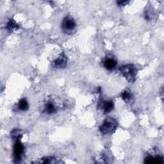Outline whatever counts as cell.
Returning <instances> with one entry per match:
<instances>
[{"instance_id":"6da1fadb","label":"cell","mask_w":164,"mask_h":164,"mask_svg":"<svg viewBox=\"0 0 164 164\" xmlns=\"http://www.w3.org/2000/svg\"><path fill=\"white\" fill-rule=\"evenodd\" d=\"M117 127V123L111 117L106 118L100 127V131L103 134H112Z\"/></svg>"},{"instance_id":"7a4b0ae2","label":"cell","mask_w":164,"mask_h":164,"mask_svg":"<svg viewBox=\"0 0 164 164\" xmlns=\"http://www.w3.org/2000/svg\"><path fill=\"white\" fill-rule=\"evenodd\" d=\"M123 75L129 82H134L135 80V77L137 75V69L136 67L131 64L126 65L122 66L120 68Z\"/></svg>"},{"instance_id":"3957f363","label":"cell","mask_w":164,"mask_h":164,"mask_svg":"<svg viewBox=\"0 0 164 164\" xmlns=\"http://www.w3.org/2000/svg\"><path fill=\"white\" fill-rule=\"evenodd\" d=\"M76 26H77V24H76L74 20L69 16L66 17L62 23V30L67 34L72 32L75 29Z\"/></svg>"},{"instance_id":"277c9868","label":"cell","mask_w":164,"mask_h":164,"mask_svg":"<svg viewBox=\"0 0 164 164\" xmlns=\"http://www.w3.org/2000/svg\"><path fill=\"white\" fill-rule=\"evenodd\" d=\"M23 151H24L23 145L21 144V142L20 141L17 140L14 145V150L15 160L18 162L21 160V157L23 153Z\"/></svg>"},{"instance_id":"5b68a950","label":"cell","mask_w":164,"mask_h":164,"mask_svg":"<svg viewBox=\"0 0 164 164\" xmlns=\"http://www.w3.org/2000/svg\"><path fill=\"white\" fill-rule=\"evenodd\" d=\"M67 64V58L66 55L62 53L59 57L53 62V66L56 68L64 67Z\"/></svg>"},{"instance_id":"8992f818","label":"cell","mask_w":164,"mask_h":164,"mask_svg":"<svg viewBox=\"0 0 164 164\" xmlns=\"http://www.w3.org/2000/svg\"><path fill=\"white\" fill-rule=\"evenodd\" d=\"M144 162L146 163H163V158L160 156H148L145 159Z\"/></svg>"},{"instance_id":"52a82bcc","label":"cell","mask_w":164,"mask_h":164,"mask_svg":"<svg viewBox=\"0 0 164 164\" xmlns=\"http://www.w3.org/2000/svg\"><path fill=\"white\" fill-rule=\"evenodd\" d=\"M104 66L106 69L112 71L116 67L117 62L112 58H107L104 62Z\"/></svg>"},{"instance_id":"ba28073f","label":"cell","mask_w":164,"mask_h":164,"mask_svg":"<svg viewBox=\"0 0 164 164\" xmlns=\"http://www.w3.org/2000/svg\"><path fill=\"white\" fill-rule=\"evenodd\" d=\"M103 107L105 113H107L113 110V103L112 102H105Z\"/></svg>"},{"instance_id":"9c48e42d","label":"cell","mask_w":164,"mask_h":164,"mask_svg":"<svg viewBox=\"0 0 164 164\" xmlns=\"http://www.w3.org/2000/svg\"><path fill=\"white\" fill-rule=\"evenodd\" d=\"M122 98L127 103H130L132 100V95L128 91H125L122 93Z\"/></svg>"},{"instance_id":"30bf717a","label":"cell","mask_w":164,"mask_h":164,"mask_svg":"<svg viewBox=\"0 0 164 164\" xmlns=\"http://www.w3.org/2000/svg\"><path fill=\"white\" fill-rule=\"evenodd\" d=\"M36 163H59V162L56 161V160L53 157H46L42 159L41 161L36 162Z\"/></svg>"},{"instance_id":"8fae6325","label":"cell","mask_w":164,"mask_h":164,"mask_svg":"<svg viewBox=\"0 0 164 164\" xmlns=\"http://www.w3.org/2000/svg\"><path fill=\"white\" fill-rule=\"evenodd\" d=\"M18 108L20 110H22V111L27 110L28 108V104L27 101L24 99H21L20 102V103H19Z\"/></svg>"},{"instance_id":"7c38bea8","label":"cell","mask_w":164,"mask_h":164,"mask_svg":"<svg viewBox=\"0 0 164 164\" xmlns=\"http://www.w3.org/2000/svg\"><path fill=\"white\" fill-rule=\"evenodd\" d=\"M45 111L48 113H53L56 112V108L54 104L52 102H48L45 107Z\"/></svg>"},{"instance_id":"4fadbf2b","label":"cell","mask_w":164,"mask_h":164,"mask_svg":"<svg viewBox=\"0 0 164 164\" xmlns=\"http://www.w3.org/2000/svg\"><path fill=\"white\" fill-rule=\"evenodd\" d=\"M7 28L9 30H16L17 28H18V26L17 25L16 23L14 21V20H10L9 22L7 24Z\"/></svg>"},{"instance_id":"5bb4252c","label":"cell","mask_w":164,"mask_h":164,"mask_svg":"<svg viewBox=\"0 0 164 164\" xmlns=\"http://www.w3.org/2000/svg\"><path fill=\"white\" fill-rule=\"evenodd\" d=\"M117 3H119L120 5V6H123V5H127V3H128V2L127 1H124V2H117Z\"/></svg>"}]
</instances>
